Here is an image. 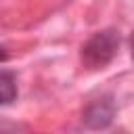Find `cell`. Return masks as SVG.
Listing matches in <instances>:
<instances>
[{"instance_id":"1","label":"cell","mask_w":134,"mask_h":134,"mask_svg":"<svg viewBox=\"0 0 134 134\" xmlns=\"http://www.w3.org/2000/svg\"><path fill=\"white\" fill-rule=\"evenodd\" d=\"M119 48V36L113 29H103L92 34L86 44L82 46V63L88 69H103L107 67Z\"/></svg>"},{"instance_id":"2","label":"cell","mask_w":134,"mask_h":134,"mask_svg":"<svg viewBox=\"0 0 134 134\" xmlns=\"http://www.w3.org/2000/svg\"><path fill=\"white\" fill-rule=\"evenodd\" d=\"M113 117H115V103L111 100V96H103V98L92 100L82 115L84 124L88 128H94V130L107 128L113 121Z\"/></svg>"},{"instance_id":"3","label":"cell","mask_w":134,"mask_h":134,"mask_svg":"<svg viewBox=\"0 0 134 134\" xmlns=\"http://www.w3.org/2000/svg\"><path fill=\"white\" fill-rule=\"evenodd\" d=\"M17 98V82L10 71H0V105H8Z\"/></svg>"},{"instance_id":"4","label":"cell","mask_w":134,"mask_h":134,"mask_svg":"<svg viewBox=\"0 0 134 134\" xmlns=\"http://www.w3.org/2000/svg\"><path fill=\"white\" fill-rule=\"evenodd\" d=\"M6 59H8V52H6V48L0 46V61H6Z\"/></svg>"},{"instance_id":"5","label":"cell","mask_w":134,"mask_h":134,"mask_svg":"<svg viewBox=\"0 0 134 134\" xmlns=\"http://www.w3.org/2000/svg\"><path fill=\"white\" fill-rule=\"evenodd\" d=\"M130 48H132V59H134V36H132V44H130Z\"/></svg>"}]
</instances>
